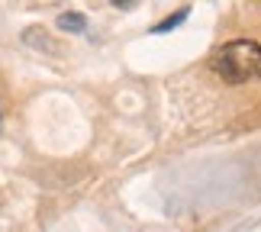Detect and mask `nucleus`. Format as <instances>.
<instances>
[{"label":"nucleus","instance_id":"4","mask_svg":"<svg viewBox=\"0 0 261 232\" xmlns=\"http://www.w3.org/2000/svg\"><path fill=\"white\" fill-rule=\"evenodd\" d=\"M113 4H116V7H126V4H133V0H113Z\"/></svg>","mask_w":261,"mask_h":232},{"label":"nucleus","instance_id":"1","mask_svg":"<svg viewBox=\"0 0 261 232\" xmlns=\"http://www.w3.org/2000/svg\"><path fill=\"white\" fill-rule=\"evenodd\" d=\"M210 71L226 84H248L261 78V42L255 39H232L210 55Z\"/></svg>","mask_w":261,"mask_h":232},{"label":"nucleus","instance_id":"3","mask_svg":"<svg viewBox=\"0 0 261 232\" xmlns=\"http://www.w3.org/2000/svg\"><path fill=\"white\" fill-rule=\"evenodd\" d=\"M187 13H190V10H177L174 16H168V19H162V23H155L152 33H171V29H177V26L187 19Z\"/></svg>","mask_w":261,"mask_h":232},{"label":"nucleus","instance_id":"2","mask_svg":"<svg viewBox=\"0 0 261 232\" xmlns=\"http://www.w3.org/2000/svg\"><path fill=\"white\" fill-rule=\"evenodd\" d=\"M87 19L81 13H62L58 16V29H65V33H84Z\"/></svg>","mask_w":261,"mask_h":232}]
</instances>
